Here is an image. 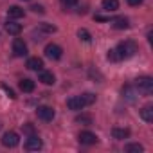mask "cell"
Wrapping results in <instances>:
<instances>
[{"label":"cell","instance_id":"cell-1","mask_svg":"<svg viewBox=\"0 0 153 153\" xmlns=\"http://www.w3.org/2000/svg\"><path fill=\"white\" fill-rule=\"evenodd\" d=\"M115 49H117V52L121 54V59H128V58L135 56V52L139 51L137 43H135V42H131V40H124V42H121Z\"/></svg>","mask_w":153,"mask_h":153},{"label":"cell","instance_id":"cell-2","mask_svg":"<svg viewBox=\"0 0 153 153\" xmlns=\"http://www.w3.org/2000/svg\"><path fill=\"white\" fill-rule=\"evenodd\" d=\"M135 88L139 92H142L144 96H149V94H153V79L149 76H140V78L135 79Z\"/></svg>","mask_w":153,"mask_h":153},{"label":"cell","instance_id":"cell-3","mask_svg":"<svg viewBox=\"0 0 153 153\" xmlns=\"http://www.w3.org/2000/svg\"><path fill=\"white\" fill-rule=\"evenodd\" d=\"M43 52H45V56H47L49 59H59V58L63 56V49H61L59 45H56V43H47Z\"/></svg>","mask_w":153,"mask_h":153},{"label":"cell","instance_id":"cell-4","mask_svg":"<svg viewBox=\"0 0 153 153\" xmlns=\"http://www.w3.org/2000/svg\"><path fill=\"white\" fill-rule=\"evenodd\" d=\"M36 115H38V119H42V121H45V123H49V121H52L54 119V108L52 106H47V105H43V106H38L36 108Z\"/></svg>","mask_w":153,"mask_h":153},{"label":"cell","instance_id":"cell-5","mask_svg":"<svg viewBox=\"0 0 153 153\" xmlns=\"http://www.w3.org/2000/svg\"><path fill=\"white\" fill-rule=\"evenodd\" d=\"M24 148H25L27 151H38V149H42V148H43V142H42V139L34 133V135H29V137H27V140H25Z\"/></svg>","mask_w":153,"mask_h":153},{"label":"cell","instance_id":"cell-6","mask_svg":"<svg viewBox=\"0 0 153 153\" xmlns=\"http://www.w3.org/2000/svg\"><path fill=\"white\" fill-rule=\"evenodd\" d=\"M18 142H20V137L16 131H6L2 137V144L6 148H15V146H18Z\"/></svg>","mask_w":153,"mask_h":153},{"label":"cell","instance_id":"cell-7","mask_svg":"<svg viewBox=\"0 0 153 153\" xmlns=\"http://www.w3.org/2000/svg\"><path fill=\"white\" fill-rule=\"evenodd\" d=\"M67 106H68L70 110H83V108L87 106V103H85L83 96H74V97H70V99L67 101Z\"/></svg>","mask_w":153,"mask_h":153},{"label":"cell","instance_id":"cell-8","mask_svg":"<svg viewBox=\"0 0 153 153\" xmlns=\"http://www.w3.org/2000/svg\"><path fill=\"white\" fill-rule=\"evenodd\" d=\"M13 54L18 56V58H22V56L27 54V45H25V42H24L22 38H16V40L13 42Z\"/></svg>","mask_w":153,"mask_h":153},{"label":"cell","instance_id":"cell-9","mask_svg":"<svg viewBox=\"0 0 153 153\" xmlns=\"http://www.w3.org/2000/svg\"><path fill=\"white\" fill-rule=\"evenodd\" d=\"M78 139H79V142H81V144H85V146H92V144H96V142H97V135H96V133H92V131H81Z\"/></svg>","mask_w":153,"mask_h":153},{"label":"cell","instance_id":"cell-10","mask_svg":"<svg viewBox=\"0 0 153 153\" xmlns=\"http://www.w3.org/2000/svg\"><path fill=\"white\" fill-rule=\"evenodd\" d=\"M40 81L43 85H54L56 78H54V74L49 72V70H40Z\"/></svg>","mask_w":153,"mask_h":153},{"label":"cell","instance_id":"cell-11","mask_svg":"<svg viewBox=\"0 0 153 153\" xmlns=\"http://www.w3.org/2000/svg\"><path fill=\"white\" fill-rule=\"evenodd\" d=\"M123 97H126L130 103H133L137 99V90L131 85H126V87H123Z\"/></svg>","mask_w":153,"mask_h":153},{"label":"cell","instance_id":"cell-12","mask_svg":"<svg viewBox=\"0 0 153 153\" xmlns=\"http://www.w3.org/2000/svg\"><path fill=\"white\" fill-rule=\"evenodd\" d=\"M112 25H114L115 29H128V27H130V20H128L126 16H117V18L112 20Z\"/></svg>","mask_w":153,"mask_h":153},{"label":"cell","instance_id":"cell-13","mask_svg":"<svg viewBox=\"0 0 153 153\" xmlns=\"http://www.w3.org/2000/svg\"><path fill=\"white\" fill-rule=\"evenodd\" d=\"M42 67H43V59L42 58H29L27 59V68L29 70H42Z\"/></svg>","mask_w":153,"mask_h":153},{"label":"cell","instance_id":"cell-14","mask_svg":"<svg viewBox=\"0 0 153 153\" xmlns=\"http://www.w3.org/2000/svg\"><path fill=\"white\" fill-rule=\"evenodd\" d=\"M140 117L146 121V123H153V106L151 105H146L140 108Z\"/></svg>","mask_w":153,"mask_h":153},{"label":"cell","instance_id":"cell-15","mask_svg":"<svg viewBox=\"0 0 153 153\" xmlns=\"http://www.w3.org/2000/svg\"><path fill=\"white\" fill-rule=\"evenodd\" d=\"M7 16H9L11 20H18V18L24 16V9L18 7V6H11V7L7 9Z\"/></svg>","mask_w":153,"mask_h":153},{"label":"cell","instance_id":"cell-16","mask_svg":"<svg viewBox=\"0 0 153 153\" xmlns=\"http://www.w3.org/2000/svg\"><path fill=\"white\" fill-rule=\"evenodd\" d=\"M112 137H114V139H119V140L128 139V137H130V130H128V128H114V130H112Z\"/></svg>","mask_w":153,"mask_h":153},{"label":"cell","instance_id":"cell-17","mask_svg":"<svg viewBox=\"0 0 153 153\" xmlns=\"http://www.w3.org/2000/svg\"><path fill=\"white\" fill-rule=\"evenodd\" d=\"M20 90H22V92H27V94L33 92V90H34V81L29 79V78H24V79L20 81Z\"/></svg>","mask_w":153,"mask_h":153},{"label":"cell","instance_id":"cell-18","mask_svg":"<svg viewBox=\"0 0 153 153\" xmlns=\"http://www.w3.org/2000/svg\"><path fill=\"white\" fill-rule=\"evenodd\" d=\"M103 9L112 13V11H117L119 9V0H103Z\"/></svg>","mask_w":153,"mask_h":153},{"label":"cell","instance_id":"cell-19","mask_svg":"<svg viewBox=\"0 0 153 153\" xmlns=\"http://www.w3.org/2000/svg\"><path fill=\"white\" fill-rule=\"evenodd\" d=\"M6 31H7L9 34H15V36H16V34L22 33V25L16 24V22H7V24H6Z\"/></svg>","mask_w":153,"mask_h":153},{"label":"cell","instance_id":"cell-20","mask_svg":"<svg viewBox=\"0 0 153 153\" xmlns=\"http://www.w3.org/2000/svg\"><path fill=\"white\" fill-rule=\"evenodd\" d=\"M124 151H126V153H142L144 148H142V144H139V142H131V144H126V146H124Z\"/></svg>","mask_w":153,"mask_h":153},{"label":"cell","instance_id":"cell-21","mask_svg":"<svg viewBox=\"0 0 153 153\" xmlns=\"http://www.w3.org/2000/svg\"><path fill=\"white\" fill-rule=\"evenodd\" d=\"M110 61H121V54L117 52V49H110L108 51V56H106Z\"/></svg>","mask_w":153,"mask_h":153},{"label":"cell","instance_id":"cell-22","mask_svg":"<svg viewBox=\"0 0 153 153\" xmlns=\"http://www.w3.org/2000/svg\"><path fill=\"white\" fill-rule=\"evenodd\" d=\"M78 36H79V40H83V42H90V40H92V36H90V33H88L87 29H79V31H78Z\"/></svg>","mask_w":153,"mask_h":153},{"label":"cell","instance_id":"cell-23","mask_svg":"<svg viewBox=\"0 0 153 153\" xmlns=\"http://www.w3.org/2000/svg\"><path fill=\"white\" fill-rule=\"evenodd\" d=\"M76 123H81V124H92V117L90 115H78L76 117Z\"/></svg>","mask_w":153,"mask_h":153},{"label":"cell","instance_id":"cell-24","mask_svg":"<svg viewBox=\"0 0 153 153\" xmlns=\"http://www.w3.org/2000/svg\"><path fill=\"white\" fill-rule=\"evenodd\" d=\"M83 99H85L87 106H90V105H94V103H96V96H94V94H90V92H85V94H83Z\"/></svg>","mask_w":153,"mask_h":153},{"label":"cell","instance_id":"cell-25","mask_svg":"<svg viewBox=\"0 0 153 153\" xmlns=\"http://www.w3.org/2000/svg\"><path fill=\"white\" fill-rule=\"evenodd\" d=\"M24 133L29 137V135H34V133H36V130H34V126H33L31 123H27V124H24Z\"/></svg>","mask_w":153,"mask_h":153},{"label":"cell","instance_id":"cell-26","mask_svg":"<svg viewBox=\"0 0 153 153\" xmlns=\"http://www.w3.org/2000/svg\"><path fill=\"white\" fill-rule=\"evenodd\" d=\"M40 29H42L43 33H56V27L51 25V24H40Z\"/></svg>","mask_w":153,"mask_h":153},{"label":"cell","instance_id":"cell-27","mask_svg":"<svg viewBox=\"0 0 153 153\" xmlns=\"http://www.w3.org/2000/svg\"><path fill=\"white\" fill-rule=\"evenodd\" d=\"M31 11H33V13H38V15H43V13H45L43 6H40V4H34V6H31Z\"/></svg>","mask_w":153,"mask_h":153},{"label":"cell","instance_id":"cell-28","mask_svg":"<svg viewBox=\"0 0 153 153\" xmlns=\"http://www.w3.org/2000/svg\"><path fill=\"white\" fill-rule=\"evenodd\" d=\"M2 88L6 90V94H7V96H9L11 99H16V94H15V92H13V90H11V88H9L7 85H2Z\"/></svg>","mask_w":153,"mask_h":153},{"label":"cell","instance_id":"cell-29","mask_svg":"<svg viewBox=\"0 0 153 153\" xmlns=\"http://www.w3.org/2000/svg\"><path fill=\"white\" fill-rule=\"evenodd\" d=\"M61 4H63V6H67V7H72V6L78 4V0H61Z\"/></svg>","mask_w":153,"mask_h":153},{"label":"cell","instance_id":"cell-30","mask_svg":"<svg viewBox=\"0 0 153 153\" xmlns=\"http://www.w3.org/2000/svg\"><path fill=\"white\" fill-rule=\"evenodd\" d=\"M126 2H128L130 6H140V4L144 2V0H126Z\"/></svg>","mask_w":153,"mask_h":153},{"label":"cell","instance_id":"cell-31","mask_svg":"<svg viewBox=\"0 0 153 153\" xmlns=\"http://www.w3.org/2000/svg\"><path fill=\"white\" fill-rule=\"evenodd\" d=\"M0 126H2V124H0Z\"/></svg>","mask_w":153,"mask_h":153}]
</instances>
